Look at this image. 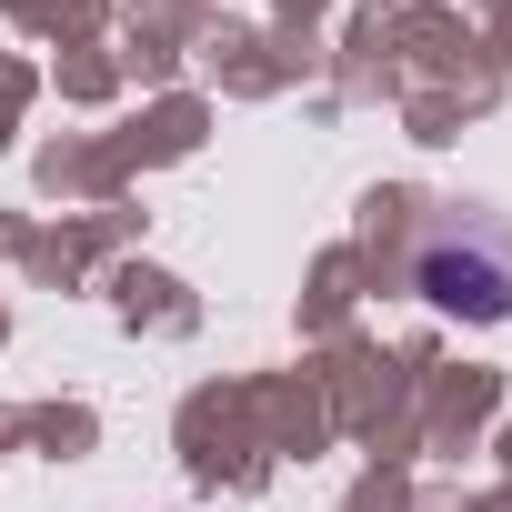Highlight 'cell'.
Masks as SVG:
<instances>
[{
    "mask_svg": "<svg viewBox=\"0 0 512 512\" xmlns=\"http://www.w3.org/2000/svg\"><path fill=\"white\" fill-rule=\"evenodd\" d=\"M402 272L432 312L452 322H502L512 312V221L482 211V201H432L412 221V251H402Z\"/></svg>",
    "mask_w": 512,
    "mask_h": 512,
    "instance_id": "1",
    "label": "cell"
}]
</instances>
